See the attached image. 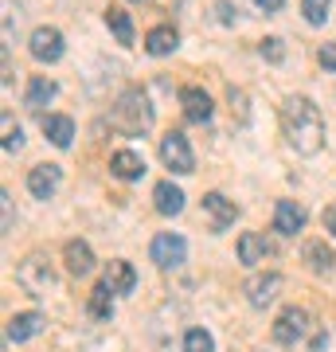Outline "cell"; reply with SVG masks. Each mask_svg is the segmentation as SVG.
<instances>
[{
  "mask_svg": "<svg viewBox=\"0 0 336 352\" xmlns=\"http://www.w3.org/2000/svg\"><path fill=\"white\" fill-rule=\"evenodd\" d=\"M55 94H59V87H55L47 75H36L32 82H27V106H32V110H43Z\"/></svg>",
  "mask_w": 336,
  "mask_h": 352,
  "instance_id": "7402d4cb",
  "label": "cell"
},
{
  "mask_svg": "<svg viewBox=\"0 0 336 352\" xmlns=\"http://www.w3.org/2000/svg\"><path fill=\"white\" fill-rule=\"evenodd\" d=\"M301 258H305V266H309L313 274H333V266H336V254L324 239H305Z\"/></svg>",
  "mask_w": 336,
  "mask_h": 352,
  "instance_id": "2e32d148",
  "label": "cell"
},
{
  "mask_svg": "<svg viewBox=\"0 0 336 352\" xmlns=\"http://www.w3.org/2000/svg\"><path fill=\"white\" fill-rule=\"evenodd\" d=\"M321 219H324V231H328V235H336V200L328 204V208H324Z\"/></svg>",
  "mask_w": 336,
  "mask_h": 352,
  "instance_id": "4dcf8cb0",
  "label": "cell"
},
{
  "mask_svg": "<svg viewBox=\"0 0 336 352\" xmlns=\"http://www.w3.org/2000/svg\"><path fill=\"white\" fill-rule=\"evenodd\" d=\"M270 254H274V243L266 239V235H258V231H243L238 235V263L243 266H258Z\"/></svg>",
  "mask_w": 336,
  "mask_h": 352,
  "instance_id": "7c38bea8",
  "label": "cell"
},
{
  "mask_svg": "<svg viewBox=\"0 0 336 352\" xmlns=\"http://www.w3.org/2000/svg\"><path fill=\"white\" fill-rule=\"evenodd\" d=\"M43 329H47V317L36 314V309H27V314H12V317H8L4 337H8V344H24V340L39 337Z\"/></svg>",
  "mask_w": 336,
  "mask_h": 352,
  "instance_id": "52a82bcc",
  "label": "cell"
},
{
  "mask_svg": "<svg viewBox=\"0 0 336 352\" xmlns=\"http://www.w3.org/2000/svg\"><path fill=\"white\" fill-rule=\"evenodd\" d=\"M43 133L55 149H71V141H75V122L67 118V113H47L43 118Z\"/></svg>",
  "mask_w": 336,
  "mask_h": 352,
  "instance_id": "e0dca14e",
  "label": "cell"
},
{
  "mask_svg": "<svg viewBox=\"0 0 336 352\" xmlns=\"http://www.w3.org/2000/svg\"><path fill=\"white\" fill-rule=\"evenodd\" d=\"M110 314H113V289L106 286V282H98V286L90 289V317L110 321Z\"/></svg>",
  "mask_w": 336,
  "mask_h": 352,
  "instance_id": "cb8c5ba5",
  "label": "cell"
},
{
  "mask_svg": "<svg viewBox=\"0 0 336 352\" xmlns=\"http://www.w3.org/2000/svg\"><path fill=\"white\" fill-rule=\"evenodd\" d=\"M176 47H180V32H176L172 24L153 28L149 36H145V51H149V55H172Z\"/></svg>",
  "mask_w": 336,
  "mask_h": 352,
  "instance_id": "44dd1931",
  "label": "cell"
},
{
  "mask_svg": "<svg viewBox=\"0 0 336 352\" xmlns=\"http://www.w3.org/2000/svg\"><path fill=\"white\" fill-rule=\"evenodd\" d=\"M184 352H215V337L208 329H188L184 333Z\"/></svg>",
  "mask_w": 336,
  "mask_h": 352,
  "instance_id": "d4e9b609",
  "label": "cell"
},
{
  "mask_svg": "<svg viewBox=\"0 0 336 352\" xmlns=\"http://www.w3.org/2000/svg\"><path fill=\"white\" fill-rule=\"evenodd\" d=\"M309 329H313V317L301 305H286L274 321V340L278 344H298V340L309 337Z\"/></svg>",
  "mask_w": 336,
  "mask_h": 352,
  "instance_id": "5b68a950",
  "label": "cell"
},
{
  "mask_svg": "<svg viewBox=\"0 0 336 352\" xmlns=\"http://www.w3.org/2000/svg\"><path fill=\"white\" fill-rule=\"evenodd\" d=\"M282 133L301 157H317L324 149V118L321 106L305 94H289L282 102Z\"/></svg>",
  "mask_w": 336,
  "mask_h": 352,
  "instance_id": "6da1fadb",
  "label": "cell"
},
{
  "mask_svg": "<svg viewBox=\"0 0 336 352\" xmlns=\"http://www.w3.org/2000/svg\"><path fill=\"white\" fill-rule=\"evenodd\" d=\"M254 4H258L262 12H278V8H282V4H286V0H254Z\"/></svg>",
  "mask_w": 336,
  "mask_h": 352,
  "instance_id": "836d02e7",
  "label": "cell"
},
{
  "mask_svg": "<svg viewBox=\"0 0 336 352\" xmlns=\"http://www.w3.org/2000/svg\"><path fill=\"white\" fill-rule=\"evenodd\" d=\"M102 282H106L113 294H133V286H137V270L125 263V258H113V263L106 266V278H102Z\"/></svg>",
  "mask_w": 336,
  "mask_h": 352,
  "instance_id": "d6986e66",
  "label": "cell"
},
{
  "mask_svg": "<svg viewBox=\"0 0 336 352\" xmlns=\"http://www.w3.org/2000/svg\"><path fill=\"white\" fill-rule=\"evenodd\" d=\"M258 51H262V59H270V63H282V59H286V43L278 36H266L258 43Z\"/></svg>",
  "mask_w": 336,
  "mask_h": 352,
  "instance_id": "83f0119b",
  "label": "cell"
},
{
  "mask_svg": "<svg viewBox=\"0 0 336 352\" xmlns=\"http://www.w3.org/2000/svg\"><path fill=\"white\" fill-rule=\"evenodd\" d=\"M328 8H333V0H301V12L313 28H321L328 20Z\"/></svg>",
  "mask_w": 336,
  "mask_h": 352,
  "instance_id": "484cf974",
  "label": "cell"
},
{
  "mask_svg": "<svg viewBox=\"0 0 336 352\" xmlns=\"http://www.w3.org/2000/svg\"><path fill=\"white\" fill-rule=\"evenodd\" d=\"M161 161H164V168H172L176 176L196 173V153H192V145H188V138L180 129H168L161 138Z\"/></svg>",
  "mask_w": 336,
  "mask_h": 352,
  "instance_id": "277c9868",
  "label": "cell"
},
{
  "mask_svg": "<svg viewBox=\"0 0 336 352\" xmlns=\"http://www.w3.org/2000/svg\"><path fill=\"white\" fill-rule=\"evenodd\" d=\"M27 47H32V55H36L39 63H59L63 59V32L59 28H36Z\"/></svg>",
  "mask_w": 336,
  "mask_h": 352,
  "instance_id": "9c48e42d",
  "label": "cell"
},
{
  "mask_svg": "<svg viewBox=\"0 0 336 352\" xmlns=\"http://www.w3.org/2000/svg\"><path fill=\"white\" fill-rule=\"evenodd\" d=\"M317 59H321L324 71H336V43H324V47L317 51Z\"/></svg>",
  "mask_w": 336,
  "mask_h": 352,
  "instance_id": "f1b7e54d",
  "label": "cell"
},
{
  "mask_svg": "<svg viewBox=\"0 0 336 352\" xmlns=\"http://www.w3.org/2000/svg\"><path fill=\"white\" fill-rule=\"evenodd\" d=\"M110 173L117 176V180H141V176H145V161H141V153H133V149H117L110 157Z\"/></svg>",
  "mask_w": 336,
  "mask_h": 352,
  "instance_id": "ac0fdd59",
  "label": "cell"
},
{
  "mask_svg": "<svg viewBox=\"0 0 336 352\" xmlns=\"http://www.w3.org/2000/svg\"><path fill=\"white\" fill-rule=\"evenodd\" d=\"M149 254H153V263L161 266V270H180V266L188 263V243L180 239L176 231H161V235L153 239Z\"/></svg>",
  "mask_w": 336,
  "mask_h": 352,
  "instance_id": "8992f818",
  "label": "cell"
},
{
  "mask_svg": "<svg viewBox=\"0 0 336 352\" xmlns=\"http://www.w3.org/2000/svg\"><path fill=\"white\" fill-rule=\"evenodd\" d=\"M203 215H208V223H212V231H227V227L235 223V200H227L223 192H208L203 196Z\"/></svg>",
  "mask_w": 336,
  "mask_h": 352,
  "instance_id": "30bf717a",
  "label": "cell"
},
{
  "mask_svg": "<svg viewBox=\"0 0 336 352\" xmlns=\"http://www.w3.org/2000/svg\"><path fill=\"white\" fill-rule=\"evenodd\" d=\"M153 204H157L161 215H180L184 212V192L176 188L172 180H161V184L153 188Z\"/></svg>",
  "mask_w": 336,
  "mask_h": 352,
  "instance_id": "ffe728a7",
  "label": "cell"
},
{
  "mask_svg": "<svg viewBox=\"0 0 336 352\" xmlns=\"http://www.w3.org/2000/svg\"><path fill=\"white\" fill-rule=\"evenodd\" d=\"M16 282L27 289V294H36V298H43L51 286H55V266L43 258V254H27L24 263L16 266Z\"/></svg>",
  "mask_w": 336,
  "mask_h": 352,
  "instance_id": "3957f363",
  "label": "cell"
},
{
  "mask_svg": "<svg viewBox=\"0 0 336 352\" xmlns=\"http://www.w3.org/2000/svg\"><path fill=\"white\" fill-rule=\"evenodd\" d=\"M63 184V168L59 164H36L32 173H27V192L36 196V200H51Z\"/></svg>",
  "mask_w": 336,
  "mask_h": 352,
  "instance_id": "ba28073f",
  "label": "cell"
},
{
  "mask_svg": "<svg viewBox=\"0 0 336 352\" xmlns=\"http://www.w3.org/2000/svg\"><path fill=\"white\" fill-rule=\"evenodd\" d=\"M180 106H184V118L188 122H196V126H203L208 118H212V98H208V90H199V87H184L180 90Z\"/></svg>",
  "mask_w": 336,
  "mask_h": 352,
  "instance_id": "5bb4252c",
  "label": "cell"
},
{
  "mask_svg": "<svg viewBox=\"0 0 336 352\" xmlns=\"http://www.w3.org/2000/svg\"><path fill=\"white\" fill-rule=\"evenodd\" d=\"M63 263H67L71 278H87L90 270H94V251H90V243L71 239L67 247H63Z\"/></svg>",
  "mask_w": 336,
  "mask_h": 352,
  "instance_id": "9a60e30c",
  "label": "cell"
},
{
  "mask_svg": "<svg viewBox=\"0 0 336 352\" xmlns=\"http://www.w3.org/2000/svg\"><path fill=\"white\" fill-rule=\"evenodd\" d=\"M219 20H223V24H235V12H231L227 0H219Z\"/></svg>",
  "mask_w": 336,
  "mask_h": 352,
  "instance_id": "d6a6232c",
  "label": "cell"
},
{
  "mask_svg": "<svg viewBox=\"0 0 336 352\" xmlns=\"http://www.w3.org/2000/svg\"><path fill=\"white\" fill-rule=\"evenodd\" d=\"M305 208H301L298 200H278L274 208V231L278 235H298V231H305Z\"/></svg>",
  "mask_w": 336,
  "mask_h": 352,
  "instance_id": "4fadbf2b",
  "label": "cell"
},
{
  "mask_svg": "<svg viewBox=\"0 0 336 352\" xmlns=\"http://www.w3.org/2000/svg\"><path fill=\"white\" fill-rule=\"evenodd\" d=\"M106 28L113 32V39L117 43H133V20H129V12L125 8H106Z\"/></svg>",
  "mask_w": 336,
  "mask_h": 352,
  "instance_id": "603a6c76",
  "label": "cell"
},
{
  "mask_svg": "<svg viewBox=\"0 0 336 352\" xmlns=\"http://www.w3.org/2000/svg\"><path fill=\"white\" fill-rule=\"evenodd\" d=\"M24 149V129L12 126V118L4 113V153H20Z\"/></svg>",
  "mask_w": 336,
  "mask_h": 352,
  "instance_id": "4316f807",
  "label": "cell"
},
{
  "mask_svg": "<svg viewBox=\"0 0 336 352\" xmlns=\"http://www.w3.org/2000/svg\"><path fill=\"white\" fill-rule=\"evenodd\" d=\"M0 212H4V231H12V192H0Z\"/></svg>",
  "mask_w": 336,
  "mask_h": 352,
  "instance_id": "f546056e",
  "label": "cell"
},
{
  "mask_svg": "<svg viewBox=\"0 0 336 352\" xmlns=\"http://www.w3.org/2000/svg\"><path fill=\"white\" fill-rule=\"evenodd\" d=\"M12 0H4V43H8V39H12Z\"/></svg>",
  "mask_w": 336,
  "mask_h": 352,
  "instance_id": "1f68e13d",
  "label": "cell"
},
{
  "mask_svg": "<svg viewBox=\"0 0 336 352\" xmlns=\"http://www.w3.org/2000/svg\"><path fill=\"white\" fill-rule=\"evenodd\" d=\"M110 126L125 138H141V133H149L153 129V106L149 98L141 94V90H125L117 106L110 110Z\"/></svg>",
  "mask_w": 336,
  "mask_h": 352,
  "instance_id": "7a4b0ae2",
  "label": "cell"
},
{
  "mask_svg": "<svg viewBox=\"0 0 336 352\" xmlns=\"http://www.w3.org/2000/svg\"><path fill=\"white\" fill-rule=\"evenodd\" d=\"M278 289H282V274H254L243 286V294H247V302L254 305V309H266V305L278 298Z\"/></svg>",
  "mask_w": 336,
  "mask_h": 352,
  "instance_id": "8fae6325",
  "label": "cell"
}]
</instances>
